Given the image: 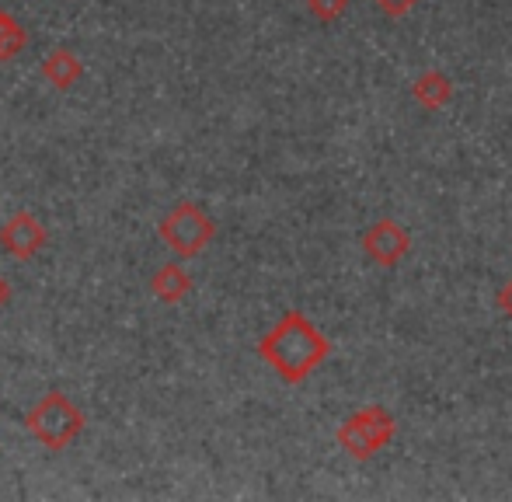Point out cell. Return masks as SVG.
Returning <instances> with one entry per match:
<instances>
[{"label":"cell","mask_w":512,"mask_h":502,"mask_svg":"<svg viewBox=\"0 0 512 502\" xmlns=\"http://www.w3.org/2000/svg\"><path fill=\"white\" fill-rule=\"evenodd\" d=\"M373 7H377L380 14H387V18H405V14L415 11L422 0H370Z\"/></svg>","instance_id":"cell-12"},{"label":"cell","mask_w":512,"mask_h":502,"mask_svg":"<svg viewBox=\"0 0 512 502\" xmlns=\"http://www.w3.org/2000/svg\"><path fill=\"white\" fill-rule=\"evenodd\" d=\"M7 300H11V286H7V279L0 276V311L7 307Z\"/></svg>","instance_id":"cell-14"},{"label":"cell","mask_w":512,"mask_h":502,"mask_svg":"<svg viewBox=\"0 0 512 502\" xmlns=\"http://www.w3.org/2000/svg\"><path fill=\"white\" fill-rule=\"evenodd\" d=\"M42 245H46V227H42L39 217L32 213H14L4 227H0V248L14 258H32L39 255Z\"/></svg>","instance_id":"cell-6"},{"label":"cell","mask_w":512,"mask_h":502,"mask_svg":"<svg viewBox=\"0 0 512 502\" xmlns=\"http://www.w3.org/2000/svg\"><path fill=\"white\" fill-rule=\"evenodd\" d=\"M307 11L314 14L321 25H335V21L349 11V0H307Z\"/></svg>","instance_id":"cell-11"},{"label":"cell","mask_w":512,"mask_h":502,"mask_svg":"<svg viewBox=\"0 0 512 502\" xmlns=\"http://www.w3.org/2000/svg\"><path fill=\"white\" fill-rule=\"evenodd\" d=\"M394 436H398V419H394V412L384 405L356 408V412H352L349 419L338 422V429H335L338 447L359 464L373 461L380 450L391 447Z\"/></svg>","instance_id":"cell-2"},{"label":"cell","mask_w":512,"mask_h":502,"mask_svg":"<svg viewBox=\"0 0 512 502\" xmlns=\"http://www.w3.org/2000/svg\"><path fill=\"white\" fill-rule=\"evenodd\" d=\"M161 238L178 258H196L199 251L216 238V224L199 203H178L175 210L164 217Z\"/></svg>","instance_id":"cell-4"},{"label":"cell","mask_w":512,"mask_h":502,"mask_svg":"<svg viewBox=\"0 0 512 502\" xmlns=\"http://www.w3.org/2000/svg\"><path fill=\"white\" fill-rule=\"evenodd\" d=\"M363 251L373 265H380V269H398L411 251L408 227H401L394 217L373 220V224L363 231Z\"/></svg>","instance_id":"cell-5"},{"label":"cell","mask_w":512,"mask_h":502,"mask_svg":"<svg viewBox=\"0 0 512 502\" xmlns=\"http://www.w3.org/2000/svg\"><path fill=\"white\" fill-rule=\"evenodd\" d=\"M150 290H154L157 300H164V304H178V300L192 290V276L178 262H168V265H161V269L154 272V279H150Z\"/></svg>","instance_id":"cell-9"},{"label":"cell","mask_w":512,"mask_h":502,"mask_svg":"<svg viewBox=\"0 0 512 502\" xmlns=\"http://www.w3.org/2000/svg\"><path fill=\"white\" fill-rule=\"evenodd\" d=\"M81 74H84V63L77 60L70 49H53V53L46 56V63H42V77L60 91L74 88V84L81 81Z\"/></svg>","instance_id":"cell-8"},{"label":"cell","mask_w":512,"mask_h":502,"mask_svg":"<svg viewBox=\"0 0 512 502\" xmlns=\"http://www.w3.org/2000/svg\"><path fill=\"white\" fill-rule=\"evenodd\" d=\"M25 426L42 447L49 450H67L70 443L81 436L84 429V412L60 391H49L32 412L25 415Z\"/></svg>","instance_id":"cell-3"},{"label":"cell","mask_w":512,"mask_h":502,"mask_svg":"<svg viewBox=\"0 0 512 502\" xmlns=\"http://www.w3.org/2000/svg\"><path fill=\"white\" fill-rule=\"evenodd\" d=\"M495 304H499V311L512 321V276L499 286V293H495Z\"/></svg>","instance_id":"cell-13"},{"label":"cell","mask_w":512,"mask_h":502,"mask_svg":"<svg viewBox=\"0 0 512 502\" xmlns=\"http://www.w3.org/2000/svg\"><path fill=\"white\" fill-rule=\"evenodd\" d=\"M411 98L422 105L425 112H443L453 102V81L443 70H425L411 81Z\"/></svg>","instance_id":"cell-7"},{"label":"cell","mask_w":512,"mask_h":502,"mask_svg":"<svg viewBox=\"0 0 512 502\" xmlns=\"http://www.w3.org/2000/svg\"><path fill=\"white\" fill-rule=\"evenodd\" d=\"M25 42H28V35H25V28L14 21V14L0 11V63L14 60V56L25 49Z\"/></svg>","instance_id":"cell-10"},{"label":"cell","mask_w":512,"mask_h":502,"mask_svg":"<svg viewBox=\"0 0 512 502\" xmlns=\"http://www.w3.org/2000/svg\"><path fill=\"white\" fill-rule=\"evenodd\" d=\"M258 356L269 363L286 384H304V380L331 356V342L324 332L307 318L304 311H286L269 332L258 339Z\"/></svg>","instance_id":"cell-1"}]
</instances>
